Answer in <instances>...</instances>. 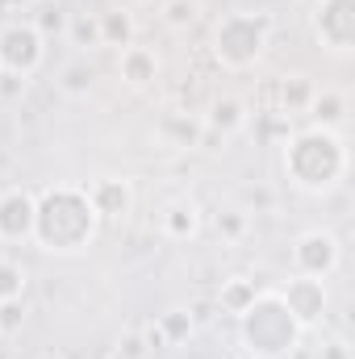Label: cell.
Wrapping results in <instances>:
<instances>
[{
    "label": "cell",
    "instance_id": "cell-1",
    "mask_svg": "<svg viewBox=\"0 0 355 359\" xmlns=\"http://www.w3.org/2000/svg\"><path fill=\"white\" fill-rule=\"evenodd\" d=\"M96 226H100V213L92 205L88 188H76V184H59L51 192H42L38 201V213H34V243L42 251H84L92 238H96Z\"/></svg>",
    "mask_w": 355,
    "mask_h": 359
},
{
    "label": "cell",
    "instance_id": "cell-2",
    "mask_svg": "<svg viewBox=\"0 0 355 359\" xmlns=\"http://www.w3.org/2000/svg\"><path fill=\"white\" fill-rule=\"evenodd\" d=\"M347 142L343 134L335 130H322V126H309L301 134H293L284 142V172L297 188L305 192H330L339 188L347 176Z\"/></svg>",
    "mask_w": 355,
    "mask_h": 359
},
{
    "label": "cell",
    "instance_id": "cell-3",
    "mask_svg": "<svg viewBox=\"0 0 355 359\" xmlns=\"http://www.w3.org/2000/svg\"><path fill=\"white\" fill-rule=\"evenodd\" d=\"M243 322V347L255 359H284L301 347L305 326L288 313V305L280 301L276 288H260L255 301L239 313Z\"/></svg>",
    "mask_w": 355,
    "mask_h": 359
},
{
    "label": "cell",
    "instance_id": "cell-4",
    "mask_svg": "<svg viewBox=\"0 0 355 359\" xmlns=\"http://www.w3.org/2000/svg\"><path fill=\"white\" fill-rule=\"evenodd\" d=\"M267 46V17L260 13H226L213 29V55L230 72H247Z\"/></svg>",
    "mask_w": 355,
    "mask_h": 359
},
{
    "label": "cell",
    "instance_id": "cell-5",
    "mask_svg": "<svg viewBox=\"0 0 355 359\" xmlns=\"http://www.w3.org/2000/svg\"><path fill=\"white\" fill-rule=\"evenodd\" d=\"M46 59V38L34 29V25H4L0 29V76H34Z\"/></svg>",
    "mask_w": 355,
    "mask_h": 359
},
{
    "label": "cell",
    "instance_id": "cell-6",
    "mask_svg": "<svg viewBox=\"0 0 355 359\" xmlns=\"http://www.w3.org/2000/svg\"><path fill=\"white\" fill-rule=\"evenodd\" d=\"M343 264V247L330 230H305L297 243H293V276H314V280H326L335 276Z\"/></svg>",
    "mask_w": 355,
    "mask_h": 359
},
{
    "label": "cell",
    "instance_id": "cell-7",
    "mask_svg": "<svg viewBox=\"0 0 355 359\" xmlns=\"http://www.w3.org/2000/svg\"><path fill=\"white\" fill-rule=\"evenodd\" d=\"M314 34L330 55H347L355 46V0H318Z\"/></svg>",
    "mask_w": 355,
    "mask_h": 359
},
{
    "label": "cell",
    "instance_id": "cell-8",
    "mask_svg": "<svg viewBox=\"0 0 355 359\" xmlns=\"http://www.w3.org/2000/svg\"><path fill=\"white\" fill-rule=\"evenodd\" d=\"M34 213L38 196L25 188H4L0 192V243H25L34 238Z\"/></svg>",
    "mask_w": 355,
    "mask_h": 359
},
{
    "label": "cell",
    "instance_id": "cell-9",
    "mask_svg": "<svg viewBox=\"0 0 355 359\" xmlns=\"http://www.w3.org/2000/svg\"><path fill=\"white\" fill-rule=\"evenodd\" d=\"M280 301L288 305V313L309 330L322 313H326V280H314V276H293L284 288H276Z\"/></svg>",
    "mask_w": 355,
    "mask_h": 359
},
{
    "label": "cell",
    "instance_id": "cell-10",
    "mask_svg": "<svg viewBox=\"0 0 355 359\" xmlns=\"http://www.w3.org/2000/svg\"><path fill=\"white\" fill-rule=\"evenodd\" d=\"M117 72H121V80H126V84L147 88V84L159 76V55H155V50H147V46H126V50L117 55Z\"/></svg>",
    "mask_w": 355,
    "mask_h": 359
},
{
    "label": "cell",
    "instance_id": "cell-11",
    "mask_svg": "<svg viewBox=\"0 0 355 359\" xmlns=\"http://www.w3.org/2000/svg\"><path fill=\"white\" fill-rule=\"evenodd\" d=\"M88 196H92V205H96L100 217H121L134 205V192H130L126 180H96L88 188Z\"/></svg>",
    "mask_w": 355,
    "mask_h": 359
},
{
    "label": "cell",
    "instance_id": "cell-12",
    "mask_svg": "<svg viewBox=\"0 0 355 359\" xmlns=\"http://www.w3.org/2000/svg\"><path fill=\"white\" fill-rule=\"evenodd\" d=\"M159 226H163L168 238L188 243V238H196V230H201V209H196L192 201H172V205L159 213Z\"/></svg>",
    "mask_w": 355,
    "mask_h": 359
},
{
    "label": "cell",
    "instance_id": "cell-13",
    "mask_svg": "<svg viewBox=\"0 0 355 359\" xmlns=\"http://www.w3.org/2000/svg\"><path fill=\"white\" fill-rule=\"evenodd\" d=\"M309 113H314V126L343 134V126H347V96L343 92H314Z\"/></svg>",
    "mask_w": 355,
    "mask_h": 359
},
{
    "label": "cell",
    "instance_id": "cell-14",
    "mask_svg": "<svg viewBox=\"0 0 355 359\" xmlns=\"http://www.w3.org/2000/svg\"><path fill=\"white\" fill-rule=\"evenodd\" d=\"M96 21H100V46H117V50L134 46V17H130L126 8L100 13Z\"/></svg>",
    "mask_w": 355,
    "mask_h": 359
},
{
    "label": "cell",
    "instance_id": "cell-15",
    "mask_svg": "<svg viewBox=\"0 0 355 359\" xmlns=\"http://www.w3.org/2000/svg\"><path fill=\"white\" fill-rule=\"evenodd\" d=\"M243 126H247L243 100H234V96L213 100V109H209V130H217V134H239Z\"/></svg>",
    "mask_w": 355,
    "mask_h": 359
},
{
    "label": "cell",
    "instance_id": "cell-16",
    "mask_svg": "<svg viewBox=\"0 0 355 359\" xmlns=\"http://www.w3.org/2000/svg\"><path fill=\"white\" fill-rule=\"evenodd\" d=\"M67 42L80 46V50L100 46V21L88 17V13H72V17H67Z\"/></svg>",
    "mask_w": 355,
    "mask_h": 359
},
{
    "label": "cell",
    "instance_id": "cell-17",
    "mask_svg": "<svg viewBox=\"0 0 355 359\" xmlns=\"http://www.w3.org/2000/svg\"><path fill=\"white\" fill-rule=\"evenodd\" d=\"M159 334L168 339V347H180V343H188L192 339V313L188 309H168V313H159Z\"/></svg>",
    "mask_w": 355,
    "mask_h": 359
},
{
    "label": "cell",
    "instance_id": "cell-18",
    "mask_svg": "<svg viewBox=\"0 0 355 359\" xmlns=\"http://www.w3.org/2000/svg\"><path fill=\"white\" fill-rule=\"evenodd\" d=\"M255 280H243V276H234V280H226L222 284V309L226 313H243L251 301H255Z\"/></svg>",
    "mask_w": 355,
    "mask_h": 359
},
{
    "label": "cell",
    "instance_id": "cell-19",
    "mask_svg": "<svg viewBox=\"0 0 355 359\" xmlns=\"http://www.w3.org/2000/svg\"><path fill=\"white\" fill-rule=\"evenodd\" d=\"M88 84H92V63H88V59H76V63H67V67H63L59 88L67 92V96H88Z\"/></svg>",
    "mask_w": 355,
    "mask_h": 359
},
{
    "label": "cell",
    "instance_id": "cell-20",
    "mask_svg": "<svg viewBox=\"0 0 355 359\" xmlns=\"http://www.w3.org/2000/svg\"><path fill=\"white\" fill-rule=\"evenodd\" d=\"M247 230H251V217H247L243 209H222V213H217V234H222L226 243H243Z\"/></svg>",
    "mask_w": 355,
    "mask_h": 359
},
{
    "label": "cell",
    "instance_id": "cell-21",
    "mask_svg": "<svg viewBox=\"0 0 355 359\" xmlns=\"http://www.w3.org/2000/svg\"><path fill=\"white\" fill-rule=\"evenodd\" d=\"M21 292H25V268L0 259V301H21Z\"/></svg>",
    "mask_w": 355,
    "mask_h": 359
},
{
    "label": "cell",
    "instance_id": "cell-22",
    "mask_svg": "<svg viewBox=\"0 0 355 359\" xmlns=\"http://www.w3.org/2000/svg\"><path fill=\"white\" fill-rule=\"evenodd\" d=\"M280 100H284V109H288V113H293V109H309V100H314V88H309V80H301V76L284 80V88H280Z\"/></svg>",
    "mask_w": 355,
    "mask_h": 359
},
{
    "label": "cell",
    "instance_id": "cell-23",
    "mask_svg": "<svg viewBox=\"0 0 355 359\" xmlns=\"http://www.w3.org/2000/svg\"><path fill=\"white\" fill-rule=\"evenodd\" d=\"M21 322H25V305L21 301H0V334L4 339L21 334Z\"/></svg>",
    "mask_w": 355,
    "mask_h": 359
},
{
    "label": "cell",
    "instance_id": "cell-24",
    "mask_svg": "<svg viewBox=\"0 0 355 359\" xmlns=\"http://www.w3.org/2000/svg\"><path fill=\"white\" fill-rule=\"evenodd\" d=\"M163 17H168V25H192L196 21V0H168V8H163Z\"/></svg>",
    "mask_w": 355,
    "mask_h": 359
},
{
    "label": "cell",
    "instance_id": "cell-25",
    "mask_svg": "<svg viewBox=\"0 0 355 359\" xmlns=\"http://www.w3.org/2000/svg\"><path fill=\"white\" fill-rule=\"evenodd\" d=\"M34 29H38L42 38H46L51 29H55V34H67V13H63V8H46V13L38 17V25H34Z\"/></svg>",
    "mask_w": 355,
    "mask_h": 359
},
{
    "label": "cell",
    "instance_id": "cell-26",
    "mask_svg": "<svg viewBox=\"0 0 355 359\" xmlns=\"http://www.w3.org/2000/svg\"><path fill=\"white\" fill-rule=\"evenodd\" d=\"M172 130L180 134V142H196L201 138V126L196 121H172Z\"/></svg>",
    "mask_w": 355,
    "mask_h": 359
},
{
    "label": "cell",
    "instance_id": "cell-27",
    "mask_svg": "<svg viewBox=\"0 0 355 359\" xmlns=\"http://www.w3.org/2000/svg\"><path fill=\"white\" fill-rule=\"evenodd\" d=\"M147 355V343H142V339H126V343H121V359H142Z\"/></svg>",
    "mask_w": 355,
    "mask_h": 359
},
{
    "label": "cell",
    "instance_id": "cell-28",
    "mask_svg": "<svg viewBox=\"0 0 355 359\" xmlns=\"http://www.w3.org/2000/svg\"><path fill=\"white\" fill-rule=\"evenodd\" d=\"M38 359H67V355H63V351H42Z\"/></svg>",
    "mask_w": 355,
    "mask_h": 359
},
{
    "label": "cell",
    "instance_id": "cell-29",
    "mask_svg": "<svg viewBox=\"0 0 355 359\" xmlns=\"http://www.w3.org/2000/svg\"><path fill=\"white\" fill-rule=\"evenodd\" d=\"M8 4H21V0H8Z\"/></svg>",
    "mask_w": 355,
    "mask_h": 359
},
{
    "label": "cell",
    "instance_id": "cell-30",
    "mask_svg": "<svg viewBox=\"0 0 355 359\" xmlns=\"http://www.w3.org/2000/svg\"><path fill=\"white\" fill-rule=\"evenodd\" d=\"M314 4H318V0H314Z\"/></svg>",
    "mask_w": 355,
    "mask_h": 359
}]
</instances>
